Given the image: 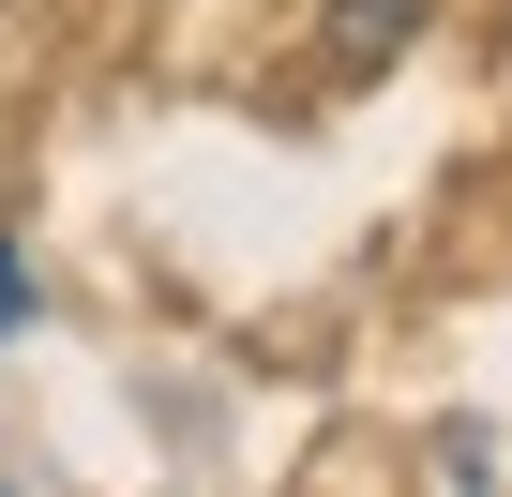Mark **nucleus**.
Wrapping results in <instances>:
<instances>
[{"mask_svg": "<svg viewBox=\"0 0 512 497\" xmlns=\"http://www.w3.org/2000/svg\"><path fill=\"white\" fill-rule=\"evenodd\" d=\"M0 317H16V272H0Z\"/></svg>", "mask_w": 512, "mask_h": 497, "instance_id": "1", "label": "nucleus"}]
</instances>
